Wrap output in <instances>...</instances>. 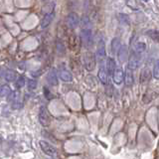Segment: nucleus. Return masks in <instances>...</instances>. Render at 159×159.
Segmentation results:
<instances>
[{"label": "nucleus", "mask_w": 159, "mask_h": 159, "mask_svg": "<svg viewBox=\"0 0 159 159\" xmlns=\"http://www.w3.org/2000/svg\"><path fill=\"white\" fill-rule=\"evenodd\" d=\"M81 40L82 43L86 48H91L93 46V34H92V31L90 28H84L82 30L81 33Z\"/></svg>", "instance_id": "nucleus-1"}, {"label": "nucleus", "mask_w": 159, "mask_h": 159, "mask_svg": "<svg viewBox=\"0 0 159 159\" xmlns=\"http://www.w3.org/2000/svg\"><path fill=\"white\" fill-rule=\"evenodd\" d=\"M84 64L85 68L88 71H94L95 68V56L94 53L92 52H87L84 55Z\"/></svg>", "instance_id": "nucleus-2"}, {"label": "nucleus", "mask_w": 159, "mask_h": 159, "mask_svg": "<svg viewBox=\"0 0 159 159\" xmlns=\"http://www.w3.org/2000/svg\"><path fill=\"white\" fill-rule=\"evenodd\" d=\"M40 147L44 153L47 155H50V156H55L57 153V149L52 144H50L49 142H47L45 140L40 141Z\"/></svg>", "instance_id": "nucleus-3"}, {"label": "nucleus", "mask_w": 159, "mask_h": 159, "mask_svg": "<svg viewBox=\"0 0 159 159\" xmlns=\"http://www.w3.org/2000/svg\"><path fill=\"white\" fill-rule=\"evenodd\" d=\"M39 122L43 126H49L51 123V117L48 113V110H46L45 106H42L40 109L39 112Z\"/></svg>", "instance_id": "nucleus-4"}, {"label": "nucleus", "mask_w": 159, "mask_h": 159, "mask_svg": "<svg viewBox=\"0 0 159 159\" xmlns=\"http://www.w3.org/2000/svg\"><path fill=\"white\" fill-rule=\"evenodd\" d=\"M67 26L71 29H75V28L78 27V25L80 24V18L79 15L75 12H72L67 16Z\"/></svg>", "instance_id": "nucleus-5"}, {"label": "nucleus", "mask_w": 159, "mask_h": 159, "mask_svg": "<svg viewBox=\"0 0 159 159\" xmlns=\"http://www.w3.org/2000/svg\"><path fill=\"white\" fill-rule=\"evenodd\" d=\"M139 64H140V54L135 52L131 53L128 60V68L133 71V70H136L138 68Z\"/></svg>", "instance_id": "nucleus-6"}, {"label": "nucleus", "mask_w": 159, "mask_h": 159, "mask_svg": "<svg viewBox=\"0 0 159 159\" xmlns=\"http://www.w3.org/2000/svg\"><path fill=\"white\" fill-rule=\"evenodd\" d=\"M112 78H113V82H116V85L122 84L123 81V78H124V74H123L122 69H117L114 70L113 74H112Z\"/></svg>", "instance_id": "nucleus-7"}, {"label": "nucleus", "mask_w": 159, "mask_h": 159, "mask_svg": "<svg viewBox=\"0 0 159 159\" xmlns=\"http://www.w3.org/2000/svg\"><path fill=\"white\" fill-rule=\"evenodd\" d=\"M79 39L76 35H71L68 38V47L71 49L72 51L77 50V48L79 47Z\"/></svg>", "instance_id": "nucleus-8"}, {"label": "nucleus", "mask_w": 159, "mask_h": 159, "mask_svg": "<svg viewBox=\"0 0 159 159\" xmlns=\"http://www.w3.org/2000/svg\"><path fill=\"white\" fill-rule=\"evenodd\" d=\"M53 18H54L53 12L45 14L44 18L42 19V21H41V24H40L41 28H42V29H45V28H47V27L51 24V22L53 21Z\"/></svg>", "instance_id": "nucleus-9"}, {"label": "nucleus", "mask_w": 159, "mask_h": 159, "mask_svg": "<svg viewBox=\"0 0 159 159\" xmlns=\"http://www.w3.org/2000/svg\"><path fill=\"white\" fill-rule=\"evenodd\" d=\"M117 56L120 63H124L127 59V47L126 46H120V48L117 51Z\"/></svg>", "instance_id": "nucleus-10"}, {"label": "nucleus", "mask_w": 159, "mask_h": 159, "mask_svg": "<svg viewBox=\"0 0 159 159\" xmlns=\"http://www.w3.org/2000/svg\"><path fill=\"white\" fill-rule=\"evenodd\" d=\"M151 79V72L148 68H144L141 71L140 77H139V80H140V82H149Z\"/></svg>", "instance_id": "nucleus-11"}, {"label": "nucleus", "mask_w": 159, "mask_h": 159, "mask_svg": "<svg viewBox=\"0 0 159 159\" xmlns=\"http://www.w3.org/2000/svg\"><path fill=\"white\" fill-rule=\"evenodd\" d=\"M98 76V79H100V81L103 82L104 85H106L107 84V71H106V69L104 68V66H100Z\"/></svg>", "instance_id": "nucleus-12"}, {"label": "nucleus", "mask_w": 159, "mask_h": 159, "mask_svg": "<svg viewBox=\"0 0 159 159\" xmlns=\"http://www.w3.org/2000/svg\"><path fill=\"white\" fill-rule=\"evenodd\" d=\"M124 84L129 87V86H132L133 84V74H132V70L127 68L125 71V77H124Z\"/></svg>", "instance_id": "nucleus-13"}, {"label": "nucleus", "mask_w": 159, "mask_h": 159, "mask_svg": "<svg viewBox=\"0 0 159 159\" xmlns=\"http://www.w3.org/2000/svg\"><path fill=\"white\" fill-rule=\"evenodd\" d=\"M48 82L52 86H57L58 85V78H57V74L55 72V70H52L51 72H49V74L47 76Z\"/></svg>", "instance_id": "nucleus-14"}, {"label": "nucleus", "mask_w": 159, "mask_h": 159, "mask_svg": "<svg viewBox=\"0 0 159 159\" xmlns=\"http://www.w3.org/2000/svg\"><path fill=\"white\" fill-rule=\"evenodd\" d=\"M98 58L100 59V61H103L106 57V49H104V41H100L98 47V52H97Z\"/></svg>", "instance_id": "nucleus-15"}, {"label": "nucleus", "mask_w": 159, "mask_h": 159, "mask_svg": "<svg viewBox=\"0 0 159 159\" xmlns=\"http://www.w3.org/2000/svg\"><path fill=\"white\" fill-rule=\"evenodd\" d=\"M60 78L63 82H72L73 81V76L70 72L66 71V70H62L61 72H60Z\"/></svg>", "instance_id": "nucleus-16"}, {"label": "nucleus", "mask_w": 159, "mask_h": 159, "mask_svg": "<svg viewBox=\"0 0 159 159\" xmlns=\"http://www.w3.org/2000/svg\"><path fill=\"white\" fill-rule=\"evenodd\" d=\"M114 70H116V62L113 59L109 58L106 61V71L109 73V75H112Z\"/></svg>", "instance_id": "nucleus-17"}, {"label": "nucleus", "mask_w": 159, "mask_h": 159, "mask_svg": "<svg viewBox=\"0 0 159 159\" xmlns=\"http://www.w3.org/2000/svg\"><path fill=\"white\" fill-rule=\"evenodd\" d=\"M10 88L7 85H0V98L2 97H6L10 94Z\"/></svg>", "instance_id": "nucleus-18"}, {"label": "nucleus", "mask_w": 159, "mask_h": 159, "mask_svg": "<svg viewBox=\"0 0 159 159\" xmlns=\"http://www.w3.org/2000/svg\"><path fill=\"white\" fill-rule=\"evenodd\" d=\"M147 35L153 41L159 43V30H149L147 31Z\"/></svg>", "instance_id": "nucleus-19"}, {"label": "nucleus", "mask_w": 159, "mask_h": 159, "mask_svg": "<svg viewBox=\"0 0 159 159\" xmlns=\"http://www.w3.org/2000/svg\"><path fill=\"white\" fill-rule=\"evenodd\" d=\"M146 49V46H145V44L144 43H136L135 44V46L134 48H133V52H135V53H138V54H140L142 52H144Z\"/></svg>", "instance_id": "nucleus-20"}, {"label": "nucleus", "mask_w": 159, "mask_h": 159, "mask_svg": "<svg viewBox=\"0 0 159 159\" xmlns=\"http://www.w3.org/2000/svg\"><path fill=\"white\" fill-rule=\"evenodd\" d=\"M5 80L7 82H13L16 80V74L14 71H7L5 73Z\"/></svg>", "instance_id": "nucleus-21"}, {"label": "nucleus", "mask_w": 159, "mask_h": 159, "mask_svg": "<svg viewBox=\"0 0 159 159\" xmlns=\"http://www.w3.org/2000/svg\"><path fill=\"white\" fill-rule=\"evenodd\" d=\"M111 48H112V52L116 54L118 49L120 48V45H119V40L117 39V38H114L112 40V43H111Z\"/></svg>", "instance_id": "nucleus-22"}, {"label": "nucleus", "mask_w": 159, "mask_h": 159, "mask_svg": "<svg viewBox=\"0 0 159 159\" xmlns=\"http://www.w3.org/2000/svg\"><path fill=\"white\" fill-rule=\"evenodd\" d=\"M54 7H55V3L52 2V3H51V4L49 3V4H47V5L44 6L43 9H42V11H43L45 14H47V13H51V12H53Z\"/></svg>", "instance_id": "nucleus-23"}, {"label": "nucleus", "mask_w": 159, "mask_h": 159, "mask_svg": "<svg viewBox=\"0 0 159 159\" xmlns=\"http://www.w3.org/2000/svg\"><path fill=\"white\" fill-rule=\"evenodd\" d=\"M57 51H58V53H60V54L65 53V46H64V44L61 40L57 41Z\"/></svg>", "instance_id": "nucleus-24"}, {"label": "nucleus", "mask_w": 159, "mask_h": 159, "mask_svg": "<svg viewBox=\"0 0 159 159\" xmlns=\"http://www.w3.org/2000/svg\"><path fill=\"white\" fill-rule=\"evenodd\" d=\"M153 76L156 80H159V60L155 62L154 69H153Z\"/></svg>", "instance_id": "nucleus-25"}, {"label": "nucleus", "mask_w": 159, "mask_h": 159, "mask_svg": "<svg viewBox=\"0 0 159 159\" xmlns=\"http://www.w3.org/2000/svg\"><path fill=\"white\" fill-rule=\"evenodd\" d=\"M36 88H37V81H35V80H29L28 81V88L30 91H33Z\"/></svg>", "instance_id": "nucleus-26"}, {"label": "nucleus", "mask_w": 159, "mask_h": 159, "mask_svg": "<svg viewBox=\"0 0 159 159\" xmlns=\"http://www.w3.org/2000/svg\"><path fill=\"white\" fill-rule=\"evenodd\" d=\"M24 85H25V79L23 77H20L17 80V82H16V88H21Z\"/></svg>", "instance_id": "nucleus-27"}, {"label": "nucleus", "mask_w": 159, "mask_h": 159, "mask_svg": "<svg viewBox=\"0 0 159 159\" xmlns=\"http://www.w3.org/2000/svg\"><path fill=\"white\" fill-rule=\"evenodd\" d=\"M44 93H45V97L48 98V100H50V98H53V95H52V94H51V92L48 90L47 88H44Z\"/></svg>", "instance_id": "nucleus-28"}, {"label": "nucleus", "mask_w": 159, "mask_h": 159, "mask_svg": "<svg viewBox=\"0 0 159 159\" xmlns=\"http://www.w3.org/2000/svg\"><path fill=\"white\" fill-rule=\"evenodd\" d=\"M144 1H148V0H144Z\"/></svg>", "instance_id": "nucleus-29"}]
</instances>
